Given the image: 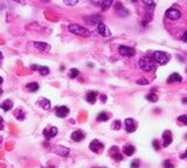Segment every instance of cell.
<instances>
[{"label": "cell", "instance_id": "cell-41", "mask_svg": "<svg viewBox=\"0 0 187 168\" xmlns=\"http://www.w3.org/2000/svg\"><path fill=\"white\" fill-rule=\"evenodd\" d=\"M4 128V123H2V118L0 117V130H2Z\"/></svg>", "mask_w": 187, "mask_h": 168}, {"label": "cell", "instance_id": "cell-19", "mask_svg": "<svg viewBox=\"0 0 187 168\" xmlns=\"http://www.w3.org/2000/svg\"><path fill=\"white\" fill-rule=\"evenodd\" d=\"M96 98H97V92H95V91H89L87 96H86L87 102L90 103V104H94L96 102Z\"/></svg>", "mask_w": 187, "mask_h": 168}, {"label": "cell", "instance_id": "cell-48", "mask_svg": "<svg viewBox=\"0 0 187 168\" xmlns=\"http://www.w3.org/2000/svg\"><path fill=\"white\" fill-rule=\"evenodd\" d=\"M186 139H187V134H186Z\"/></svg>", "mask_w": 187, "mask_h": 168}, {"label": "cell", "instance_id": "cell-36", "mask_svg": "<svg viewBox=\"0 0 187 168\" xmlns=\"http://www.w3.org/2000/svg\"><path fill=\"white\" fill-rule=\"evenodd\" d=\"M152 145H153V147H154V149H155V151H159L160 146H159V141H158V140H155V139H154L153 142H152Z\"/></svg>", "mask_w": 187, "mask_h": 168}, {"label": "cell", "instance_id": "cell-43", "mask_svg": "<svg viewBox=\"0 0 187 168\" xmlns=\"http://www.w3.org/2000/svg\"><path fill=\"white\" fill-rule=\"evenodd\" d=\"M4 82V80H2V77H0V84Z\"/></svg>", "mask_w": 187, "mask_h": 168}, {"label": "cell", "instance_id": "cell-9", "mask_svg": "<svg viewBox=\"0 0 187 168\" xmlns=\"http://www.w3.org/2000/svg\"><path fill=\"white\" fill-rule=\"evenodd\" d=\"M171 142H172V133H171V131L166 130V131H164V133H163V146L164 147L170 146Z\"/></svg>", "mask_w": 187, "mask_h": 168}, {"label": "cell", "instance_id": "cell-21", "mask_svg": "<svg viewBox=\"0 0 187 168\" xmlns=\"http://www.w3.org/2000/svg\"><path fill=\"white\" fill-rule=\"evenodd\" d=\"M111 151H113L115 153L112 154V159H115L116 161H122L123 160V155H122L121 153L118 152V148L115 146V147H111Z\"/></svg>", "mask_w": 187, "mask_h": 168}, {"label": "cell", "instance_id": "cell-38", "mask_svg": "<svg viewBox=\"0 0 187 168\" xmlns=\"http://www.w3.org/2000/svg\"><path fill=\"white\" fill-rule=\"evenodd\" d=\"M101 100H102L103 103H105V102H107V96H105V94H102V96H101Z\"/></svg>", "mask_w": 187, "mask_h": 168}, {"label": "cell", "instance_id": "cell-39", "mask_svg": "<svg viewBox=\"0 0 187 168\" xmlns=\"http://www.w3.org/2000/svg\"><path fill=\"white\" fill-rule=\"evenodd\" d=\"M182 41L187 43V32H185V33H184V35H182Z\"/></svg>", "mask_w": 187, "mask_h": 168}, {"label": "cell", "instance_id": "cell-15", "mask_svg": "<svg viewBox=\"0 0 187 168\" xmlns=\"http://www.w3.org/2000/svg\"><path fill=\"white\" fill-rule=\"evenodd\" d=\"M31 69H32V70H38V71L40 73V75H42V76H46V75L49 74V68H47V67H41V65L33 64V65L31 67Z\"/></svg>", "mask_w": 187, "mask_h": 168}, {"label": "cell", "instance_id": "cell-40", "mask_svg": "<svg viewBox=\"0 0 187 168\" xmlns=\"http://www.w3.org/2000/svg\"><path fill=\"white\" fill-rule=\"evenodd\" d=\"M180 158H181V159H187V149L184 154H180Z\"/></svg>", "mask_w": 187, "mask_h": 168}, {"label": "cell", "instance_id": "cell-44", "mask_svg": "<svg viewBox=\"0 0 187 168\" xmlns=\"http://www.w3.org/2000/svg\"><path fill=\"white\" fill-rule=\"evenodd\" d=\"M1 60H2V54L0 52V61H1Z\"/></svg>", "mask_w": 187, "mask_h": 168}, {"label": "cell", "instance_id": "cell-22", "mask_svg": "<svg viewBox=\"0 0 187 168\" xmlns=\"http://www.w3.org/2000/svg\"><path fill=\"white\" fill-rule=\"evenodd\" d=\"M0 107H1L4 111H10L12 107H13V103H12V100L7 99V100H5L4 103L0 104Z\"/></svg>", "mask_w": 187, "mask_h": 168}, {"label": "cell", "instance_id": "cell-7", "mask_svg": "<svg viewBox=\"0 0 187 168\" xmlns=\"http://www.w3.org/2000/svg\"><path fill=\"white\" fill-rule=\"evenodd\" d=\"M89 148L94 152V153H101L103 149H104V145L98 141V140H92L91 142H90V145H89Z\"/></svg>", "mask_w": 187, "mask_h": 168}, {"label": "cell", "instance_id": "cell-32", "mask_svg": "<svg viewBox=\"0 0 187 168\" xmlns=\"http://www.w3.org/2000/svg\"><path fill=\"white\" fill-rule=\"evenodd\" d=\"M65 1V4L68 5V6H75L77 2H78V0H63Z\"/></svg>", "mask_w": 187, "mask_h": 168}, {"label": "cell", "instance_id": "cell-20", "mask_svg": "<svg viewBox=\"0 0 187 168\" xmlns=\"http://www.w3.org/2000/svg\"><path fill=\"white\" fill-rule=\"evenodd\" d=\"M55 152L57 154H61L62 157H66V155H68V153H69V149L67 147H63V146H56Z\"/></svg>", "mask_w": 187, "mask_h": 168}, {"label": "cell", "instance_id": "cell-42", "mask_svg": "<svg viewBox=\"0 0 187 168\" xmlns=\"http://www.w3.org/2000/svg\"><path fill=\"white\" fill-rule=\"evenodd\" d=\"M182 103H187V97H186V98H184V99H182Z\"/></svg>", "mask_w": 187, "mask_h": 168}, {"label": "cell", "instance_id": "cell-16", "mask_svg": "<svg viewBox=\"0 0 187 168\" xmlns=\"http://www.w3.org/2000/svg\"><path fill=\"white\" fill-rule=\"evenodd\" d=\"M57 134V128L56 127H52V128H49V130H44V136L49 140V139H52V138H54V136Z\"/></svg>", "mask_w": 187, "mask_h": 168}, {"label": "cell", "instance_id": "cell-34", "mask_svg": "<svg viewBox=\"0 0 187 168\" xmlns=\"http://www.w3.org/2000/svg\"><path fill=\"white\" fill-rule=\"evenodd\" d=\"M131 168H139V160L137 159V160H134V161H132L131 162Z\"/></svg>", "mask_w": 187, "mask_h": 168}, {"label": "cell", "instance_id": "cell-27", "mask_svg": "<svg viewBox=\"0 0 187 168\" xmlns=\"http://www.w3.org/2000/svg\"><path fill=\"white\" fill-rule=\"evenodd\" d=\"M14 117L18 119V120H23L25 119V112L22 111V110H15V112H14Z\"/></svg>", "mask_w": 187, "mask_h": 168}, {"label": "cell", "instance_id": "cell-49", "mask_svg": "<svg viewBox=\"0 0 187 168\" xmlns=\"http://www.w3.org/2000/svg\"><path fill=\"white\" fill-rule=\"evenodd\" d=\"M186 71H187V69H186Z\"/></svg>", "mask_w": 187, "mask_h": 168}, {"label": "cell", "instance_id": "cell-18", "mask_svg": "<svg viewBox=\"0 0 187 168\" xmlns=\"http://www.w3.org/2000/svg\"><path fill=\"white\" fill-rule=\"evenodd\" d=\"M182 81V77L179 75L178 73H173L172 75H170L168 80H167V83H174V82H181Z\"/></svg>", "mask_w": 187, "mask_h": 168}, {"label": "cell", "instance_id": "cell-10", "mask_svg": "<svg viewBox=\"0 0 187 168\" xmlns=\"http://www.w3.org/2000/svg\"><path fill=\"white\" fill-rule=\"evenodd\" d=\"M55 115L60 118H65L69 115V109L67 106H57L55 109Z\"/></svg>", "mask_w": 187, "mask_h": 168}, {"label": "cell", "instance_id": "cell-3", "mask_svg": "<svg viewBox=\"0 0 187 168\" xmlns=\"http://www.w3.org/2000/svg\"><path fill=\"white\" fill-rule=\"evenodd\" d=\"M153 58L155 60V62L158 63V64L165 65V64H167L168 61L171 60V55L165 52H154Z\"/></svg>", "mask_w": 187, "mask_h": 168}, {"label": "cell", "instance_id": "cell-25", "mask_svg": "<svg viewBox=\"0 0 187 168\" xmlns=\"http://www.w3.org/2000/svg\"><path fill=\"white\" fill-rule=\"evenodd\" d=\"M109 119V115L107 112H101L98 116H97V122L102 123V122H108Z\"/></svg>", "mask_w": 187, "mask_h": 168}, {"label": "cell", "instance_id": "cell-6", "mask_svg": "<svg viewBox=\"0 0 187 168\" xmlns=\"http://www.w3.org/2000/svg\"><path fill=\"white\" fill-rule=\"evenodd\" d=\"M165 16L167 19H170V20H178V19H180L181 13L176 10V8H168V10H166Z\"/></svg>", "mask_w": 187, "mask_h": 168}, {"label": "cell", "instance_id": "cell-45", "mask_svg": "<svg viewBox=\"0 0 187 168\" xmlns=\"http://www.w3.org/2000/svg\"><path fill=\"white\" fill-rule=\"evenodd\" d=\"M2 94V90H1V89H0V94Z\"/></svg>", "mask_w": 187, "mask_h": 168}, {"label": "cell", "instance_id": "cell-12", "mask_svg": "<svg viewBox=\"0 0 187 168\" xmlns=\"http://www.w3.org/2000/svg\"><path fill=\"white\" fill-rule=\"evenodd\" d=\"M97 32H98L99 34L102 35V36H110L111 33L109 31V28L103 23V22H101L97 25Z\"/></svg>", "mask_w": 187, "mask_h": 168}, {"label": "cell", "instance_id": "cell-2", "mask_svg": "<svg viewBox=\"0 0 187 168\" xmlns=\"http://www.w3.org/2000/svg\"><path fill=\"white\" fill-rule=\"evenodd\" d=\"M68 31L70 32V33H73V34H75V35L83 36V38H88V36H90V34H91L90 31H88L87 28H84V27H82L80 25H77V23L69 25L68 26Z\"/></svg>", "mask_w": 187, "mask_h": 168}, {"label": "cell", "instance_id": "cell-8", "mask_svg": "<svg viewBox=\"0 0 187 168\" xmlns=\"http://www.w3.org/2000/svg\"><path fill=\"white\" fill-rule=\"evenodd\" d=\"M137 128V123L132 118H126L125 119V130L129 133H133Z\"/></svg>", "mask_w": 187, "mask_h": 168}, {"label": "cell", "instance_id": "cell-31", "mask_svg": "<svg viewBox=\"0 0 187 168\" xmlns=\"http://www.w3.org/2000/svg\"><path fill=\"white\" fill-rule=\"evenodd\" d=\"M144 5L146 6V7H151V8H154V6H155V4H154L153 0H143Z\"/></svg>", "mask_w": 187, "mask_h": 168}, {"label": "cell", "instance_id": "cell-37", "mask_svg": "<svg viewBox=\"0 0 187 168\" xmlns=\"http://www.w3.org/2000/svg\"><path fill=\"white\" fill-rule=\"evenodd\" d=\"M137 84H139V85H146V84H149V82H147L146 80L142 78V80H138V81H137Z\"/></svg>", "mask_w": 187, "mask_h": 168}, {"label": "cell", "instance_id": "cell-46", "mask_svg": "<svg viewBox=\"0 0 187 168\" xmlns=\"http://www.w3.org/2000/svg\"><path fill=\"white\" fill-rule=\"evenodd\" d=\"M41 1H49V0H41Z\"/></svg>", "mask_w": 187, "mask_h": 168}, {"label": "cell", "instance_id": "cell-11", "mask_svg": "<svg viewBox=\"0 0 187 168\" xmlns=\"http://www.w3.org/2000/svg\"><path fill=\"white\" fill-rule=\"evenodd\" d=\"M115 10H116V13L119 15V16H122V18H124V16H126L128 14H129V12H128V10L122 5L121 2H117L116 4V6H115Z\"/></svg>", "mask_w": 187, "mask_h": 168}, {"label": "cell", "instance_id": "cell-1", "mask_svg": "<svg viewBox=\"0 0 187 168\" xmlns=\"http://www.w3.org/2000/svg\"><path fill=\"white\" fill-rule=\"evenodd\" d=\"M139 67L144 71H153L157 69V62L153 56H144L139 60Z\"/></svg>", "mask_w": 187, "mask_h": 168}, {"label": "cell", "instance_id": "cell-24", "mask_svg": "<svg viewBox=\"0 0 187 168\" xmlns=\"http://www.w3.org/2000/svg\"><path fill=\"white\" fill-rule=\"evenodd\" d=\"M26 89H28L29 91H32V92H35V91H38L39 90V84L36 83V82H32V83H28L26 85Z\"/></svg>", "mask_w": 187, "mask_h": 168}, {"label": "cell", "instance_id": "cell-29", "mask_svg": "<svg viewBox=\"0 0 187 168\" xmlns=\"http://www.w3.org/2000/svg\"><path fill=\"white\" fill-rule=\"evenodd\" d=\"M68 75H69L70 78H76L77 76L80 75V71H78L77 69H75V68H73V69L69 70V74H68Z\"/></svg>", "mask_w": 187, "mask_h": 168}, {"label": "cell", "instance_id": "cell-5", "mask_svg": "<svg viewBox=\"0 0 187 168\" xmlns=\"http://www.w3.org/2000/svg\"><path fill=\"white\" fill-rule=\"evenodd\" d=\"M83 20L86 21L88 25H98L102 22V16L98 14H92V15H88V16H84Z\"/></svg>", "mask_w": 187, "mask_h": 168}, {"label": "cell", "instance_id": "cell-26", "mask_svg": "<svg viewBox=\"0 0 187 168\" xmlns=\"http://www.w3.org/2000/svg\"><path fill=\"white\" fill-rule=\"evenodd\" d=\"M112 1L113 0H102V10H107L110 8V6L112 5Z\"/></svg>", "mask_w": 187, "mask_h": 168}, {"label": "cell", "instance_id": "cell-23", "mask_svg": "<svg viewBox=\"0 0 187 168\" xmlns=\"http://www.w3.org/2000/svg\"><path fill=\"white\" fill-rule=\"evenodd\" d=\"M39 105H40L44 110H49V109H50V102H49L48 99H46V98H41V99L39 100Z\"/></svg>", "mask_w": 187, "mask_h": 168}, {"label": "cell", "instance_id": "cell-28", "mask_svg": "<svg viewBox=\"0 0 187 168\" xmlns=\"http://www.w3.org/2000/svg\"><path fill=\"white\" fill-rule=\"evenodd\" d=\"M146 99L149 102H151V103H155L158 100V96L155 94H153V92H150V94H146Z\"/></svg>", "mask_w": 187, "mask_h": 168}, {"label": "cell", "instance_id": "cell-35", "mask_svg": "<svg viewBox=\"0 0 187 168\" xmlns=\"http://www.w3.org/2000/svg\"><path fill=\"white\" fill-rule=\"evenodd\" d=\"M112 127H113L115 130H119V128H121V122H119V120H115Z\"/></svg>", "mask_w": 187, "mask_h": 168}, {"label": "cell", "instance_id": "cell-14", "mask_svg": "<svg viewBox=\"0 0 187 168\" xmlns=\"http://www.w3.org/2000/svg\"><path fill=\"white\" fill-rule=\"evenodd\" d=\"M33 46L40 52H48L50 49V46L44 42H33Z\"/></svg>", "mask_w": 187, "mask_h": 168}, {"label": "cell", "instance_id": "cell-4", "mask_svg": "<svg viewBox=\"0 0 187 168\" xmlns=\"http://www.w3.org/2000/svg\"><path fill=\"white\" fill-rule=\"evenodd\" d=\"M118 52L124 57H132L136 54V50L132 47H128V46H119Z\"/></svg>", "mask_w": 187, "mask_h": 168}, {"label": "cell", "instance_id": "cell-30", "mask_svg": "<svg viewBox=\"0 0 187 168\" xmlns=\"http://www.w3.org/2000/svg\"><path fill=\"white\" fill-rule=\"evenodd\" d=\"M163 166H164V168H174V165L171 162L170 159H166L165 161L163 162Z\"/></svg>", "mask_w": 187, "mask_h": 168}, {"label": "cell", "instance_id": "cell-47", "mask_svg": "<svg viewBox=\"0 0 187 168\" xmlns=\"http://www.w3.org/2000/svg\"><path fill=\"white\" fill-rule=\"evenodd\" d=\"M132 1H137V0H132Z\"/></svg>", "mask_w": 187, "mask_h": 168}, {"label": "cell", "instance_id": "cell-33", "mask_svg": "<svg viewBox=\"0 0 187 168\" xmlns=\"http://www.w3.org/2000/svg\"><path fill=\"white\" fill-rule=\"evenodd\" d=\"M178 120H179V122H181L182 124H185V125H187V115L179 116V117H178Z\"/></svg>", "mask_w": 187, "mask_h": 168}, {"label": "cell", "instance_id": "cell-13", "mask_svg": "<svg viewBox=\"0 0 187 168\" xmlns=\"http://www.w3.org/2000/svg\"><path fill=\"white\" fill-rule=\"evenodd\" d=\"M84 138H86V134H84L81 130H76V131H74V132L71 133V140H74V141H76V142L82 141Z\"/></svg>", "mask_w": 187, "mask_h": 168}, {"label": "cell", "instance_id": "cell-17", "mask_svg": "<svg viewBox=\"0 0 187 168\" xmlns=\"http://www.w3.org/2000/svg\"><path fill=\"white\" fill-rule=\"evenodd\" d=\"M134 152H136V147L132 146V145H125V146L123 147V153H124L126 157H131V155H133Z\"/></svg>", "mask_w": 187, "mask_h": 168}]
</instances>
